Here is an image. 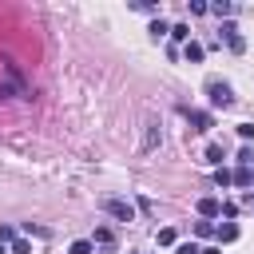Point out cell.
Segmentation results:
<instances>
[{
    "label": "cell",
    "instance_id": "44dd1931",
    "mask_svg": "<svg viewBox=\"0 0 254 254\" xmlns=\"http://www.w3.org/2000/svg\"><path fill=\"white\" fill-rule=\"evenodd\" d=\"M175 254H198V246H194V242H183V246H179Z\"/></svg>",
    "mask_w": 254,
    "mask_h": 254
},
{
    "label": "cell",
    "instance_id": "5bb4252c",
    "mask_svg": "<svg viewBox=\"0 0 254 254\" xmlns=\"http://www.w3.org/2000/svg\"><path fill=\"white\" fill-rule=\"evenodd\" d=\"M194 234H198V238H210V234H214V222H194Z\"/></svg>",
    "mask_w": 254,
    "mask_h": 254
},
{
    "label": "cell",
    "instance_id": "6da1fadb",
    "mask_svg": "<svg viewBox=\"0 0 254 254\" xmlns=\"http://www.w3.org/2000/svg\"><path fill=\"white\" fill-rule=\"evenodd\" d=\"M206 99H210V107H230V103H234V91H230V83L210 79V83H206Z\"/></svg>",
    "mask_w": 254,
    "mask_h": 254
},
{
    "label": "cell",
    "instance_id": "52a82bcc",
    "mask_svg": "<svg viewBox=\"0 0 254 254\" xmlns=\"http://www.w3.org/2000/svg\"><path fill=\"white\" fill-rule=\"evenodd\" d=\"M159 139H163V131H159V123H155V119H147V135H143V151H151V147H155Z\"/></svg>",
    "mask_w": 254,
    "mask_h": 254
},
{
    "label": "cell",
    "instance_id": "d6986e66",
    "mask_svg": "<svg viewBox=\"0 0 254 254\" xmlns=\"http://www.w3.org/2000/svg\"><path fill=\"white\" fill-rule=\"evenodd\" d=\"M167 32H171V28H167L163 20H155V24H151V36H155V40H159V36H167Z\"/></svg>",
    "mask_w": 254,
    "mask_h": 254
},
{
    "label": "cell",
    "instance_id": "9c48e42d",
    "mask_svg": "<svg viewBox=\"0 0 254 254\" xmlns=\"http://www.w3.org/2000/svg\"><path fill=\"white\" fill-rule=\"evenodd\" d=\"M214 234H218V242H234L238 238V226L234 222H222V226H214Z\"/></svg>",
    "mask_w": 254,
    "mask_h": 254
},
{
    "label": "cell",
    "instance_id": "ac0fdd59",
    "mask_svg": "<svg viewBox=\"0 0 254 254\" xmlns=\"http://www.w3.org/2000/svg\"><path fill=\"white\" fill-rule=\"evenodd\" d=\"M71 254H91V242H87V238H79V242H71Z\"/></svg>",
    "mask_w": 254,
    "mask_h": 254
},
{
    "label": "cell",
    "instance_id": "7c38bea8",
    "mask_svg": "<svg viewBox=\"0 0 254 254\" xmlns=\"http://www.w3.org/2000/svg\"><path fill=\"white\" fill-rule=\"evenodd\" d=\"M214 183H218V187H230V183H234V175H230L226 167H218V171H214Z\"/></svg>",
    "mask_w": 254,
    "mask_h": 254
},
{
    "label": "cell",
    "instance_id": "5b68a950",
    "mask_svg": "<svg viewBox=\"0 0 254 254\" xmlns=\"http://www.w3.org/2000/svg\"><path fill=\"white\" fill-rule=\"evenodd\" d=\"M187 119H190V127H194V131H210V123H214V119H210V111H187Z\"/></svg>",
    "mask_w": 254,
    "mask_h": 254
},
{
    "label": "cell",
    "instance_id": "603a6c76",
    "mask_svg": "<svg viewBox=\"0 0 254 254\" xmlns=\"http://www.w3.org/2000/svg\"><path fill=\"white\" fill-rule=\"evenodd\" d=\"M246 206H254V194H246Z\"/></svg>",
    "mask_w": 254,
    "mask_h": 254
},
{
    "label": "cell",
    "instance_id": "ffe728a7",
    "mask_svg": "<svg viewBox=\"0 0 254 254\" xmlns=\"http://www.w3.org/2000/svg\"><path fill=\"white\" fill-rule=\"evenodd\" d=\"M238 135L242 139H254V123H238Z\"/></svg>",
    "mask_w": 254,
    "mask_h": 254
},
{
    "label": "cell",
    "instance_id": "8992f818",
    "mask_svg": "<svg viewBox=\"0 0 254 254\" xmlns=\"http://www.w3.org/2000/svg\"><path fill=\"white\" fill-rule=\"evenodd\" d=\"M183 56H187V64H198V60L206 56V48H202V44H194V40H187V44H183Z\"/></svg>",
    "mask_w": 254,
    "mask_h": 254
},
{
    "label": "cell",
    "instance_id": "2e32d148",
    "mask_svg": "<svg viewBox=\"0 0 254 254\" xmlns=\"http://www.w3.org/2000/svg\"><path fill=\"white\" fill-rule=\"evenodd\" d=\"M12 254H32V246H28V238H16V242H12Z\"/></svg>",
    "mask_w": 254,
    "mask_h": 254
},
{
    "label": "cell",
    "instance_id": "ba28073f",
    "mask_svg": "<svg viewBox=\"0 0 254 254\" xmlns=\"http://www.w3.org/2000/svg\"><path fill=\"white\" fill-rule=\"evenodd\" d=\"M206 12H214L218 20H226V16L234 12V4H230V0H214V4H206Z\"/></svg>",
    "mask_w": 254,
    "mask_h": 254
},
{
    "label": "cell",
    "instance_id": "7a4b0ae2",
    "mask_svg": "<svg viewBox=\"0 0 254 254\" xmlns=\"http://www.w3.org/2000/svg\"><path fill=\"white\" fill-rule=\"evenodd\" d=\"M103 210L111 218H119V222H135V206L127 198H103Z\"/></svg>",
    "mask_w": 254,
    "mask_h": 254
},
{
    "label": "cell",
    "instance_id": "3957f363",
    "mask_svg": "<svg viewBox=\"0 0 254 254\" xmlns=\"http://www.w3.org/2000/svg\"><path fill=\"white\" fill-rule=\"evenodd\" d=\"M218 32H222V40H226V48H230V52H246V40L238 36V28H234L230 20H222V28H218Z\"/></svg>",
    "mask_w": 254,
    "mask_h": 254
},
{
    "label": "cell",
    "instance_id": "9a60e30c",
    "mask_svg": "<svg viewBox=\"0 0 254 254\" xmlns=\"http://www.w3.org/2000/svg\"><path fill=\"white\" fill-rule=\"evenodd\" d=\"M238 163L250 167V163H254V147H242V151H238Z\"/></svg>",
    "mask_w": 254,
    "mask_h": 254
},
{
    "label": "cell",
    "instance_id": "277c9868",
    "mask_svg": "<svg viewBox=\"0 0 254 254\" xmlns=\"http://www.w3.org/2000/svg\"><path fill=\"white\" fill-rule=\"evenodd\" d=\"M198 214L202 218H214V214H222V202L214 194H206V198H198Z\"/></svg>",
    "mask_w": 254,
    "mask_h": 254
},
{
    "label": "cell",
    "instance_id": "4fadbf2b",
    "mask_svg": "<svg viewBox=\"0 0 254 254\" xmlns=\"http://www.w3.org/2000/svg\"><path fill=\"white\" fill-rule=\"evenodd\" d=\"M175 238H179V234H175V226H163V230H159V246H171Z\"/></svg>",
    "mask_w": 254,
    "mask_h": 254
},
{
    "label": "cell",
    "instance_id": "cb8c5ba5",
    "mask_svg": "<svg viewBox=\"0 0 254 254\" xmlns=\"http://www.w3.org/2000/svg\"><path fill=\"white\" fill-rule=\"evenodd\" d=\"M0 254H8V250H4V246H0Z\"/></svg>",
    "mask_w": 254,
    "mask_h": 254
},
{
    "label": "cell",
    "instance_id": "7402d4cb",
    "mask_svg": "<svg viewBox=\"0 0 254 254\" xmlns=\"http://www.w3.org/2000/svg\"><path fill=\"white\" fill-rule=\"evenodd\" d=\"M198 254H218V246H206V250H198Z\"/></svg>",
    "mask_w": 254,
    "mask_h": 254
},
{
    "label": "cell",
    "instance_id": "e0dca14e",
    "mask_svg": "<svg viewBox=\"0 0 254 254\" xmlns=\"http://www.w3.org/2000/svg\"><path fill=\"white\" fill-rule=\"evenodd\" d=\"M4 242H16V226H0V246Z\"/></svg>",
    "mask_w": 254,
    "mask_h": 254
},
{
    "label": "cell",
    "instance_id": "30bf717a",
    "mask_svg": "<svg viewBox=\"0 0 254 254\" xmlns=\"http://www.w3.org/2000/svg\"><path fill=\"white\" fill-rule=\"evenodd\" d=\"M206 163H210L214 171L222 167V147H218V143H210V147H206Z\"/></svg>",
    "mask_w": 254,
    "mask_h": 254
},
{
    "label": "cell",
    "instance_id": "8fae6325",
    "mask_svg": "<svg viewBox=\"0 0 254 254\" xmlns=\"http://www.w3.org/2000/svg\"><path fill=\"white\" fill-rule=\"evenodd\" d=\"M171 36H175V40H183V44H187V40H190V24H175V28H171Z\"/></svg>",
    "mask_w": 254,
    "mask_h": 254
}]
</instances>
